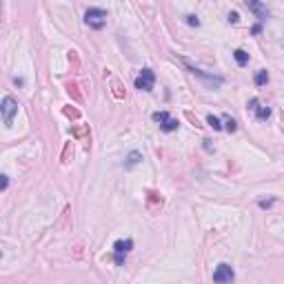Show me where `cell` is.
<instances>
[{
	"mask_svg": "<svg viewBox=\"0 0 284 284\" xmlns=\"http://www.w3.org/2000/svg\"><path fill=\"white\" fill-rule=\"evenodd\" d=\"M84 25L96 29V31H100V29L107 25V11L100 7H89L84 11Z\"/></svg>",
	"mask_w": 284,
	"mask_h": 284,
	"instance_id": "obj_1",
	"label": "cell"
},
{
	"mask_svg": "<svg viewBox=\"0 0 284 284\" xmlns=\"http://www.w3.org/2000/svg\"><path fill=\"white\" fill-rule=\"evenodd\" d=\"M0 111H3L5 127H11V122H14V116L18 113V102L11 98V96H5L3 102H0Z\"/></svg>",
	"mask_w": 284,
	"mask_h": 284,
	"instance_id": "obj_2",
	"label": "cell"
},
{
	"mask_svg": "<svg viewBox=\"0 0 284 284\" xmlns=\"http://www.w3.org/2000/svg\"><path fill=\"white\" fill-rule=\"evenodd\" d=\"M151 118H153V122H158V127H160L162 131H165V134H171V131H176L178 127H180L178 120L171 118L167 111H155Z\"/></svg>",
	"mask_w": 284,
	"mask_h": 284,
	"instance_id": "obj_3",
	"label": "cell"
},
{
	"mask_svg": "<svg viewBox=\"0 0 284 284\" xmlns=\"http://www.w3.org/2000/svg\"><path fill=\"white\" fill-rule=\"evenodd\" d=\"M182 62L186 65V69H189V71H191V74H193V76H198V78H202V80H204V82H207V84H209V87H211V89H217V87H220V84H222V82H225V80H222V78H220V76H211V74H204V71H202V69H198V67H193V65H191V62H189V60H186V58L182 60Z\"/></svg>",
	"mask_w": 284,
	"mask_h": 284,
	"instance_id": "obj_4",
	"label": "cell"
},
{
	"mask_svg": "<svg viewBox=\"0 0 284 284\" xmlns=\"http://www.w3.org/2000/svg\"><path fill=\"white\" fill-rule=\"evenodd\" d=\"M233 277H235V273H233L231 264H227V262L217 264L215 271H213V282L215 284H231Z\"/></svg>",
	"mask_w": 284,
	"mask_h": 284,
	"instance_id": "obj_5",
	"label": "cell"
},
{
	"mask_svg": "<svg viewBox=\"0 0 284 284\" xmlns=\"http://www.w3.org/2000/svg\"><path fill=\"white\" fill-rule=\"evenodd\" d=\"M134 249V240H118L116 244H113V260H116V264H124V258L127 253Z\"/></svg>",
	"mask_w": 284,
	"mask_h": 284,
	"instance_id": "obj_6",
	"label": "cell"
},
{
	"mask_svg": "<svg viewBox=\"0 0 284 284\" xmlns=\"http://www.w3.org/2000/svg\"><path fill=\"white\" fill-rule=\"evenodd\" d=\"M153 84H155V74L151 69H142L140 76L136 78V89H140V91H153Z\"/></svg>",
	"mask_w": 284,
	"mask_h": 284,
	"instance_id": "obj_7",
	"label": "cell"
},
{
	"mask_svg": "<svg viewBox=\"0 0 284 284\" xmlns=\"http://www.w3.org/2000/svg\"><path fill=\"white\" fill-rule=\"evenodd\" d=\"M246 7H249V11L258 18L260 22H264V20L269 18V9H267V5H264V3H260V0H249V3H246Z\"/></svg>",
	"mask_w": 284,
	"mask_h": 284,
	"instance_id": "obj_8",
	"label": "cell"
},
{
	"mask_svg": "<svg viewBox=\"0 0 284 284\" xmlns=\"http://www.w3.org/2000/svg\"><path fill=\"white\" fill-rule=\"evenodd\" d=\"M249 109H251L253 113H256V118H258V120H269V118H271V109L260 105V100H258V98L249 100Z\"/></svg>",
	"mask_w": 284,
	"mask_h": 284,
	"instance_id": "obj_9",
	"label": "cell"
},
{
	"mask_svg": "<svg viewBox=\"0 0 284 284\" xmlns=\"http://www.w3.org/2000/svg\"><path fill=\"white\" fill-rule=\"evenodd\" d=\"M142 162V153L140 151H129L127 153V158H124V169H134V167H138Z\"/></svg>",
	"mask_w": 284,
	"mask_h": 284,
	"instance_id": "obj_10",
	"label": "cell"
},
{
	"mask_svg": "<svg viewBox=\"0 0 284 284\" xmlns=\"http://www.w3.org/2000/svg\"><path fill=\"white\" fill-rule=\"evenodd\" d=\"M233 58H235V62H238L240 67H244V65L249 62V53H246L244 49H235L233 51Z\"/></svg>",
	"mask_w": 284,
	"mask_h": 284,
	"instance_id": "obj_11",
	"label": "cell"
},
{
	"mask_svg": "<svg viewBox=\"0 0 284 284\" xmlns=\"http://www.w3.org/2000/svg\"><path fill=\"white\" fill-rule=\"evenodd\" d=\"M269 82V74H267V69H260L258 74H256V84L258 87H262V84H267Z\"/></svg>",
	"mask_w": 284,
	"mask_h": 284,
	"instance_id": "obj_12",
	"label": "cell"
},
{
	"mask_svg": "<svg viewBox=\"0 0 284 284\" xmlns=\"http://www.w3.org/2000/svg\"><path fill=\"white\" fill-rule=\"evenodd\" d=\"M225 129L229 131V134H235V131H238V122H235L233 118H229V116H225Z\"/></svg>",
	"mask_w": 284,
	"mask_h": 284,
	"instance_id": "obj_13",
	"label": "cell"
},
{
	"mask_svg": "<svg viewBox=\"0 0 284 284\" xmlns=\"http://www.w3.org/2000/svg\"><path fill=\"white\" fill-rule=\"evenodd\" d=\"M207 122H209V127H213L215 131H220V129H222V124H220V118H215V116H207Z\"/></svg>",
	"mask_w": 284,
	"mask_h": 284,
	"instance_id": "obj_14",
	"label": "cell"
},
{
	"mask_svg": "<svg viewBox=\"0 0 284 284\" xmlns=\"http://www.w3.org/2000/svg\"><path fill=\"white\" fill-rule=\"evenodd\" d=\"M186 22H189L191 27H200V20H198L196 16H186Z\"/></svg>",
	"mask_w": 284,
	"mask_h": 284,
	"instance_id": "obj_15",
	"label": "cell"
},
{
	"mask_svg": "<svg viewBox=\"0 0 284 284\" xmlns=\"http://www.w3.org/2000/svg\"><path fill=\"white\" fill-rule=\"evenodd\" d=\"M273 198H271V200H260V209H269V207H273Z\"/></svg>",
	"mask_w": 284,
	"mask_h": 284,
	"instance_id": "obj_16",
	"label": "cell"
},
{
	"mask_svg": "<svg viewBox=\"0 0 284 284\" xmlns=\"http://www.w3.org/2000/svg\"><path fill=\"white\" fill-rule=\"evenodd\" d=\"M227 20H229V22H233V25H235V22H238V14H235V11H231V14H229V18H227Z\"/></svg>",
	"mask_w": 284,
	"mask_h": 284,
	"instance_id": "obj_17",
	"label": "cell"
},
{
	"mask_svg": "<svg viewBox=\"0 0 284 284\" xmlns=\"http://www.w3.org/2000/svg\"><path fill=\"white\" fill-rule=\"evenodd\" d=\"M7 186H9V178H7V176H3V191L7 189Z\"/></svg>",
	"mask_w": 284,
	"mask_h": 284,
	"instance_id": "obj_18",
	"label": "cell"
}]
</instances>
